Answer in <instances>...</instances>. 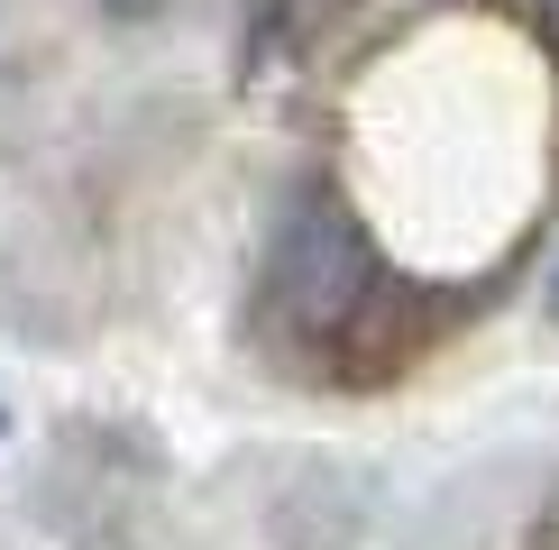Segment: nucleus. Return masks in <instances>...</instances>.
<instances>
[{
	"instance_id": "obj_1",
	"label": "nucleus",
	"mask_w": 559,
	"mask_h": 550,
	"mask_svg": "<svg viewBox=\"0 0 559 550\" xmlns=\"http://www.w3.org/2000/svg\"><path fill=\"white\" fill-rule=\"evenodd\" d=\"M275 275L294 285L302 321H340L348 294L367 285V239L331 212V202H302L294 229H285V248H275Z\"/></svg>"
},
{
	"instance_id": "obj_2",
	"label": "nucleus",
	"mask_w": 559,
	"mask_h": 550,
	"mask_svg": "<svg viewBox=\"0 0 559 550\" xmlns=\"http://www.w3.org/2000/svg\"><path fill=\"white\" fill-rule=\"evenodd\" d=\"M102 10H120V19H147V10H156V0H102Z\"/></svg>"
},
{
	"instance_id": "obj_3",
	"label": "nucleus",
	"mask_w": 559,
	"mask_h": 550,
	"mask_svg": "<svg viewBox=\"0 0 559 550\" xmlns=\"http://www.w3.org/2000/svg\"><path fill=\"white\" fill-rule=\"evenodd\" d=\"M542 19H550V37H559V0H542Z\"/></svg>"
},
{
	"instance_id": "obj_4",
	"label": "nucleus",
	"mask_w": 559,
	"mask_h": 550,
	"mask_svg": "<svg viewBox=\"0 0 559 550\" xmlns=\"http://www.w3.org/2000/svg\"><path fill=\"white\" fill-rule=\"evenodd\" d=\"M550 312H559V266H550Z\"/></svg>"
},
{
	"instance_id": "obj_5",
	"label": "nucleus",
	"mask_w": 559,
	"mask_h": 550,
	"mask_svg": "<svg viewBox=\"0 0 559 550\" xmlns=\"http://www.w3.org/2000/svg\"><path fill=\"white\" fill-rule=\"evenodd\" d=\"M0 431H10V412H0Z\"/></svg>"
}]
</instances>
